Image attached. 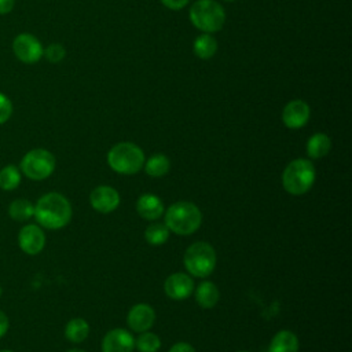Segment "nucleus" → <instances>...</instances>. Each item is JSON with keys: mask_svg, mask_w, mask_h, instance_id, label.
I'll use <instances>...</instances> for the list:
<instances>
[{"mask_svg": "<svg viewBox=\"0 0 352 352\" xmlns=\"http://www.w3.org/2000/svg\"><path fill=\"white\" fill-rule=\"evenodd\" d=\"M33 216L44 228L59 230L70 221L72 206L67 198L62 194L48 192L36 202Z\"/></svg>", "mask_w": 352, "mask_h": 352, "instance_id": "obj_1", "label": "nucleus"}, {"mask_svg": "<svg viewBox=\"0 0 352 352\" xmlns=\"http://www.w3.org/2000/svg\"><path fill=\"white\" fill-rule=\"evenodd\" d=\"M202 221L201 210L192 202H176L165 212V226L177 235H190L195 232Z\"/></svg>", "mask_w": 352, "mask_h": 352, "instance_id": "obj_2", "label": "nucleus"}, {"mask_svg": "<svg viewBox=\"0 0 352 352\" xmlns=\"http://www.w3.org/2000/svg\"><path fill=\"white\" fill-rule=\"evenodd\" d=\"M143 150L131 142L117 143L107 153L109 166L121 175H135L144 165Z\"/></svg>", "mask_w": 352, "mask_h": 352, "instance_id": "obj_3", "label": "nucleus"}, {"mask_svg": "<svg viewBox=\"0 0 352 352\" xmlns=\"http://www.w3.org/2000/svg\"><path fill=\"white\" fill-rule=\"evenodd\" d=\"M316 177L315 166L309 160L297 158L287 164L282 173V186L292 195L305 194Z\"/></svg>", "mask_w": 352, "mask_h": 352, "instance_id": "obj_4", "label": "nucleus"}, {"mask_svg": "<svg viewBox=\"0 0 352 352\" xmlns=\"http://www.w3.org/2000/svg\"><path fill=\"white\" fill-rule=\"evenodd\" d=\"M191 23L204 33L219 32L226 22V12L223 6L216 0H198L190 8Z\"/></svg>", "mask_w": 352, "mask_h": 352, "instance_id": "obj_5", "label": "nucleus"}, {"mask_svg": "<svg viewBox=\"0 0 352 352\" xmlns=\"http://www.w3.org/2000/svg\"><path fill=\"white\" fill-rule=\"evenodd\" d=\"M184 267L186 270L198 278L210 275L216 265L214 249L206 242H195L184 252Z\"/></svg>", "mask_w": 352, "mask_h": 352, "instance_id": "obj_6", "label": "nucleus"}, {"mask_svg": "<svg viewBox=\"0 0 352 352\" xmlns=\"http://www.w3.org/2000/svg\"><path fill=\"white\" fill-rule=\"evenodd\" d=\"M55 169V157L44 148H33L21 160V170L32 180L47 179Z\"/></svg>", "mask_w": 352, "mask_h": 352, "instance_id": "obj_7", "label": "nucleus"}, {"mask_svg": "<svg viewBox=\"0 0 352 352\" xmlns=\"http://www.w3.org/2000/svg\"><path fill=\"white\" fill-rule=\"evenodd\" d=\"M15 56L23 63H36L43 56V45L37 37L30 33H21L12 41Z\"/></svg>", "mask_w": 352, "mask_h": 352, "instance_id": "obj_8", "label": "nucleus"}, {"mask_svg": "<svg viewBox=\"0 0 352 352\" xmlns=\"http://www.w3.org/2000/svg\"><path fill=\"white\" fill-rule=\"evenodd\" d=\"M311 116V109L307 102L301 99L290 100L282 111V121L290 129H298L304 126Z\"/></svg>", "mask_w": 352, "mask_h": 352, "instance_id": "obj_9", "label": "nucleus"}, {"mask_svg": "<svg viewBox=\"0 0 352 352\" xmlns=\"http://www.w3.org/2000/svg\"><path fill=\"white\" fill-rule=\"evenodd\" d=\"M91 206L100 213H110L120 205V194L110 186H99L89 194Z\"/></svg>", "mask_w": 352, "mask_h": 352, "instance_id": "obj_10", "label": "nucleus"}, {"mask_svg": "<svg viewBox=\"0 0 352 352\" xmlns=\"http://www.w3.org/2000/svg\"><path fill=\"white\" fill-rule=\"evenodd\" d=\"M19 248L28 254H37L45 245V235L36 224L23 226L18 234Z\"/></svg>", "mask_w": 352, "mask_h": 352, "instance_id": "obj_11", "label": "nucleus"}, {"mask_svg": "<svg viewBox=\"0 0 352 352\" xmlns=\"http://www.w3.org/2000/svg\"><path fill=\"white\" fill-rule=\"evenodd\" d=\"M135 340L125 329H113L107 331L102 342L103 352H132Z\"/></svg>", "mask_w": 352, "mask_h": 352, "instance_id": "obj_12", "label": "nucleus"}, {"mask_svg": "<svg viewBox=\"0 0 352 352\" xmlns=\"http://www.w3.org/2000/svg\"><path fill=\"white\" fill-rule=\"evenodd\" d=\"M164 290L172 300H184L194 292V282L187 274L176 272L166 278Z\"/></svg>", "mask_w": 352, "mask_h": 352, "instance_id": "obj_13", "label": "nucleus"}, {"mask_svg": "<svg viewBox=\"0 0 352 352\" xmlns=\"http://www.w3.org/2000/svg\"><path fill=\"white\" fill-rule=\"evenodd\" d=\"M155 320V312L154 309L147 305V304H136L133 305L129 312H128V326L136 331V333H143L147 331Z\"/></svg>", "mask_w": 352, "mask_h": 352, "instance_id": "obj_14", "label": "nucleus"}, {"mask_svg": "<svg viewBox=\"0 0 352 352\" xmlns=\"http://www.w3.org/2000/svg\"><path fill=\"white\" fill-rule=\"evenodd\" d=\"M136 210L146 220H157L164 213L162 201L153 194H143L136 202Z\"/></svg>", "mask_w": 352, "mask_h": 352, "instance_id": "obj_15", "label": "nucleus"}, {"mask_svg": "<svg viewBox=\"0 0 352 352\" xmlns=\"http://www.w3.org/2000/svg\"><path fill=\"white\" fill-rule=\"evenodd\" d=\"M270 352H298V338L289 330L278 331L271 342Z\"/></svg>", "mask_w": 352, "mask_h": 352, "instance_id": "obj_16", "label": "nucleus"}, {"mask_svg": "<svg viewBox=\"0 0 352 352\" xmlns=\"http://www.w3.org/2000/svg\"><path fill=\"white\" fill-rule=\"evenodd\" d=\"M219 297H220V293L217 286L209 280L199 283L195 290V300L198 305H201L202 308L214 307L219 301Z\"/></svg>", "mask_w": 352, "mask_h": 352, "instance_id": "obj_17", "label": "nucleus"}, {"mask_svg": "<svg viewBox=\"0 0 352 352\" xmlns=\"http://www.w3.org/2000/svg\"><path fill=\"white\" fill-rule=\"evenodd\" d=\"M331 148V140L326 133H315L307 142V153L311 158L318 160L329 154Z\"/></svg>", "mask_w": 352, "mask_h": 352, "instance_id": "obj_18", "label": "nucleus"}, {"mask_svg": "<svg viewBox=\"0 0 352 352\" xmlns=\"http://www.w3.org/2000/svg\"><path fill=\"white\" fill-rule=\"evenodd\" d=\"M192 50L199 59H210L217 51V41L212 34L204 33L194 40Z\"/></svg>", "mask_w": 352, "mask_h": 352, "instance_id": "obj_19", "label": "nucleus"}, {"mask_svg": "<svg viewBox=\"0 0 352 352\" xmlns=\"http://www.w3.org/2000/svg\"><path fill=\"white\" fill-rule=\"evenodd\" d=\"M89 334V326L82 318H74L67 322L65 327V336L72 342H82Z\"/></svg>", "mask_w": 352, "mask_h": 352, "instance_id": "obj_20", "label": "nucleus"}, {"mask_svg": "<svg viewBox=\"0 0 352 352\" xmlns=\"http://www.w3.org/2000/svg\"><path fill=\"white\" fill-rule=\"evenodd\" d=\"M170 162L164 154H154L147 161H144V170L153 177H161L168 173Z\"/></svg>", "mask_w": 352, "mask_h": 352, "instance_id": "obj_21", "label": "nucleus"}, {"mask_svg": "<svg viewBox=\"0 0 352 352\" xmlns=\"http://www.w3.org/2000/svg\"><path fill=\"white\" fill-rule=\"evenodd\" d=\"M8 213L14 220L18 221H25L28 219H30L34 213V206L29 199H15L8 206Z\"/></svg>", "mask_w": 352, "mask_h": 352, "instance_id": "obj_22", "label": "nucleus"}, {"mask_svg": "<svg viewBox=\"0 0 352 352\" xmlns=\"http://www.w3.org/2000/svg\"><path fill=\"white\" fill-rule=\"evenodd\" d=\"M144 238L150 245H162L169 238V228L164 223H153L146 228Z\"/></svg>", "mask_w": 352, "mask_h": 352, "instance_id": "obj_23", "label": "nucleus"}, {"mask_svg": "<svg viewBox=\"0 0 352 352\" xmlns=\"http://www.w3.org/2000/svg\"><path fill=\"white\" fill-rule=\"evenodd\" d=\"M21 183V173L15 165H7L0 170V187L6 191L16 188Z\"/></svg>", "mask_w": 352, "mask_h": 352, "instance_id": "obj_24", "label": "nucleus"}, {"mask_svg": "<svg viewBox=\"0 0 352 352\" xmlns=\"http://www.w3.org/2000/svg\"><path fill=\"white\" fill-rule=\"evenodd\" d=\"M135 346L139 352H157L161 346V340L154 333L143 331L135 342Z\"/></svg>", "mask_w": 352, "mask_h": 352, "instance_id": "obj_25", "label": "nucleus"}, {"mask_svg": "<svg viewBox=\"0 0 352 352\" xmlns=\"http://www.w3.org/2000/svg\"><path fill=\"white\" fill-rule=\"evenodd\" d=\"M43 55L45 56L47 60L52 62V63H58L60 62L65 55H66V51L63 48V45L58 44V43H54V44H50L44 51H43Z\"/></svg>", "mask_w": 352, "mask_h": 352, "instance_id": "obj_26", "label": "nucleus"}, {"mask_svg": "<svg viewBox=\"0 0 352 352\" xmlns=\"http://www.w3.org/2000/svg\"><path fill=\"white\" fill-rule=\"evenodd\" d=\"M12 114V103L11 100L0 92V124H4Z\"/></svg>", "mask_w": 352, "mask_h": 352, "instance_id": "obj_27", "label": "nucleus"}, {"mask_svg": "<svg viewBox=\"0 0 352 352\" xmlns=\"http://www.w3.org/2000/svg\"><path fill=\"white\" fill-rule=\"evenodd\" d=\"M160 1H161L166 8L177 11V10L184 8L190 0H160Z\"/></svg>", "mask_w": 352, "mask_h": 352, "instance_id": "obj_28", "label": "nucleus"}, {"mask_svg": "<svg viewBox=\"0 0 352 352\" xmlns=\"http://www.w3.org/2000/svg\"><path fill=\"white\" fill-rule=\"evenodd\" d=\"M169 352H195V349L187 342H177V344L172 345Z\"/></svg>", "mask_w": 352, "mask_h": 352, "instance_id": "obj_29", "label": "nucleus"}, {"mask_svg": "<svg viewBox=\"0 0 352 352\" xmlns=\"http://www.w3.org/2000/svg\"><path fill=\"white\" fill-rule=\"evenodd\" d=\"M15 6V0H0V15L8 14Z\"/></svg>", "mask_w": 352, "mask_h": 352, "instance_id": "obj_30", "label": "nucleus"}, {"mask_svg": "<svg viewBox=\"0 0 352 352\" xmlns=\"http://www.w3.org/2000/svg\"><path fill=\"white\" fill-rule=\"evenodd\" d=\"M8 330V318L7 315L0 309V338L7 333Z\"/></svg>", "mask_w": 352, "mask_h": 352, "instance_id": "obj_31", "label": "nucleus"}, {"mask_svg": "<svg viewBox=\"0 0 352 352\" xmlns=\"http://www.w3.org/2000/svg\"><path fill=\"white\" fill-rule=\"evenodd\" d=\"M67 352H85V351H82V349H70Z\"/></svg>", "mask_w": 352, "mask_h": 352, "instance_id": "obj_32", "label": "nucleus"}, {"mask_svg": "<svg viewBox=\"0 0 352 352\" xmlns=\"http://www.w3.org/2000/svg\"><path fill=\"white\" fill-rule=\"evenodd\" d=\"M0 352H12V351H8V349H3V351H0Z\"/></svg>", "mask_w": 352, "mask_h": 352, "instance_id": "obj_33", "label": "nucleus"}, {"mask_svg": "<svg viewBox=\"0 0 352 352\" xmlns=\"http://www.w3.org/2000/svg\"><path fill=\"white\" fill-rule=\"evenodd\" d=\"M1 292H3V289H1V287H0V296H1Z\"/></svg>", "mask_w": 352, "mask_h": 352, "instance_id": "obj_34", "label": "nucleus"}, {"mask_svg": "<svg viewBox=\"0 0 352 352\" xmlns=\"http://www.w3.org/2000/svg\"><path fill=\"white\" fill-rule=\"evenodd\" d=\"M224 1H234V0H224Z\"/></svg>", "mask_w": 352, "mask_h": 352, "instance_id": "obj_35", "label": "nucleus"}, {"mask_svg": "<svg viewBox=\"0 0 352 352\" xmlns=\"http://www.w3.org/2000/svg\"><path fill=\"white\" fill-rule=\"evenodd\" d=\"M241 352H245V351H241Z\"/></svg>", "mask_w": 352, "mask_h": 352, "instance_id": "obj_36", "label": "nucleus"}]
</instances>
